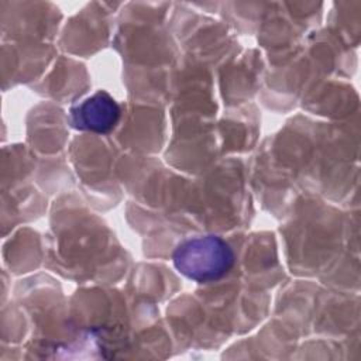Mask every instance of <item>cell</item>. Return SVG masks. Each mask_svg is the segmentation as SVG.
Instances as JSON below:
<instances>
[{"label": "cell", "mask_w": 361, "mask_h": 361, "mask_svg": "<svg viewBox=\"0 0 361 361\" xmlns=\"http://www.w3.org/2000/svg\"><path fill=\"white\" fill-rule=\"evenodd\" d=\"M120 114L117 102L107 92L99 90L71 109L69 121L78 130L107 134L118 123Z\"/></svg>", "instance_id": "cell-2"}, {"label": "cell", "mask_w": 361, "mask_h": 361, "mask_svg": "<svg viewBox=\"0 0 361 361\" xmlns=\"http://www.w3.org/2000/svg\"><path fill=\"white\" fill-rule=\"evenodd\" d=\"M175 268L199 283L221 279L234 265V251L221 237L200 235L180 243L172 254Z\"/></svg>", "instance_id": "cell-1"}]
</instances>
